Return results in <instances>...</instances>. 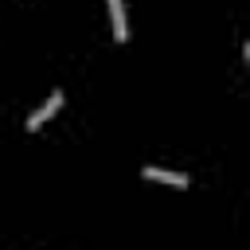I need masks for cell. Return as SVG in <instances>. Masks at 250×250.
<instances>
[{
	"label": "cell",
	"mask_w": 250,
	"mask_h": 250,
	"mask_svg": "<svg viewBox=\"0 0 250 250\" xmlns=\"http://www.w3.org/2000/svg\"><path fill=\"white\" fill-rule=\"evenodd\" d=\"M59 105H62V90H51V98H47V102H43L35 113H27V125H23V129H27V133L43 129V121H51V117L59 113Z\"/></svg>",
	"instance_id": "obj_1"
},
{
	"label": "cell",
	"mask_w": 250,
	"mask_h": 250,
	"mask_svg": "<svg viewBox=\"0 0 250 250\" xmlns=\"http://www.w3.org/2000/svg\"><path fill=\"white\" fill-rule=\"evenodd\" d=\"M109 4V20H113V39L129 43V20H125V0H105Z\"/></svg>",
	"instance_id": "obj_2"
},
{
	"label": "cell",
	"mask_w": 250,
	"mask_h": 250,
	"mask_svg": "<svg viewBox=\"0 0 250 250\" xmlns=\"http://www.w3.org/2000/svg\"><path fill=\"white\" fill-rule=\"evenodd\" d=\"M145 180H152V184H168V188H188V176H184V172H168V168H156V164L145 168Z\"/></svg>",
	"instance_id": "obj_3"
}]
</instances>
